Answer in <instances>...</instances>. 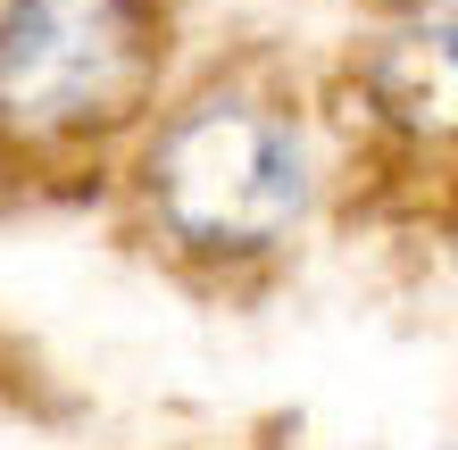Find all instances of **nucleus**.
Segmentation results:
<instances>
[{
	"label": "nucleus",
	"instance_id": "obj_3",
	"mask_svg": "<svg viewBox=\"0 0 458 450\" xmlns=\"http://www.w3.org/2000/svg\"><path fill=\"white\" fill-rule=\"evenodd\" d=\"M367 100L400 134H434L450 125V0H409L384 42H367Z\"/></svg>",
	"mask_w": 458,
	"mask_h": 450
},
{
	"label": "nucleus",
	"instance_id": "obj_1",
	"mask_svg": "<svg viewBox=\"0 0 458 450\" xmlns=\"http://www.w3.org/2000/svg\"><path fill=\"white\" fill-rule=\"evenodd\" d=\"M133 242H150L175 276L242 284L309 233L326 192V150L301 84L267 59L208 67L150 109L117 158Z\"/></svg>",
	"mask_w": 458,
	"mask_h": 450
},
{
	"label": "nucleus",
	"instance_id": "obj_2",
	"mask_svg": "<svg viewBox=\"0 0 458 450\" xmlns=\"http://www.w3.org/2000/svg\"><path fill=\"white\" fill-rule=\"evenodd\" d=\"M167 100V0H0V183L109 175Z\"/></svg>",
	"mask_w": 458,
	"mask_h": 450
}]
</instances>
